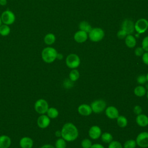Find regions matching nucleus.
Wrapping results in <instances>:
<instances>
[{"label":"nucleus","instance_id":"1","mask_svg":"<svg viewBox=\"0 0 148 148\" xmlns=\"http://www.w3.org/2000/svg\"><path fill=\"white\" fill-rule=\"evenodd\" d=\"M61 132V138L66 142L74 141L79 136V131L77 127L72 123H66L64 124Z\"/></svg>","mask_w":148,"mask_h":148},{"label":"nucleus","instance_id":"2","mask_svg":"<svg viewBox=\"0 0 148 148\" xmlns=\"http://www.w3.org/2000/svg\"><path fill=\"white\" fill-rule=\"evenodd\" d=\"M57 51L54 47H46L44 48L41 53V57L44 62L50 64L57 59Z\"/></svg>","mask_w":148,"mask_h":148},{"label":"nucleus","instance_id":"3","mask_svg":"<svg viewBox=\"0 0 148 148\" xmlns=\"http://www.w3.org/2000/svg\"><path fill=\"white\" fill-rule=\"evenodd\" d=\"M105 36L103 30L101 28H94L89 32L88 37L90 40L94 42H98L101 40Z\"/></svg>","mask_w":148,"mask_h":148},{"label":"nucleus","instance_id":"4","mask_svg":"<svg viewBox=\"0 0 148 148\" xmlns=\"http://www.w3.org/2000/svg\"><path fill=\"white\" fill-rule=\"evenodd\" d=\"M65 63L68 68L72 69H76L80 65V59L77 54L72 53L66 57Z\"/></svg>","mask_w":148,"mask_h":148},{"label":"nucleus","instance_id":"5","mask_svg":"<svg viewBox=\"0 0 148 148\" xmlns=\"http://www.w3.org/2000/svg\"><path fill=\"white\" fill-rule=\"evenodd\" d=\"M49 103L45 99L40 98L38 99L34 105V109L35 111L39 114H43L46 113L49 109Z\"/></svg>","mask_w":148,"mask_h":148},{"label":"nucleus","instance_id":"6","mask_svg":"<svg viewBox=\"0 0 148 148\" xmlns=\"http://www.w3.org/2000/svg\"><path fill=\"white\" fill-rule=\"evenodd\" d=\"M2 23L8 25L13 24L16 20L14 13L9 10H6L2 12L1 16Z\"/></svg>","mask_w":148,"mask_h":148},{"label":"nucleus","instance_id":"7","mask_svg":"<svg viewBox=\"0 0 148 148\" xmlns=\"http://www.w3.org/2000/svg\"><path fill=\"white\" fill-rule=\"evenodd\" d=\"M90 106L93 112L98 114L105 110L106 107V103L104 100L97 99L92 102L90 104Z\"/></svg>","mask_w":148,"mask_h":148},{"label":"nucleus","instance_id":"8","mask_svg":"<svg viewBox=\"0 0 148 148\" xmlns=\"http://www.w3.org/2000/svg\"><path fill=\"white\" fill-rule=\"evenodd\" d=\"M134 28L138 34H143L148 28V21L145 18H140L134 24Z\"/></svg>","mask_w":148,"mask_h":148},{"label":"nucleus","instance_id":"9","mask_svg":"<svg viewBox=\"0 0 148 148\" xmlns=\"http://www.w3.org/2000/svg\"><path fill=\"white\" fill-rule=\"evenodd\" d=\"M136 145L142 148H146L148 147V132H142L139 133L136 136Z\"/></svg>","mask_w":148,"mask_h":148},{"label":"nucleus","instance_id":"10","mask_svg":"<svg viewBox=\"0 0 148 148\" xmlns=\"http://www.w3.org/2000/svg\"><path fill=\"white\" fill-rule=\"evenodd\" d=\"M134 22L130 19H125L123 21L121 25V29L124 30L127 35L132 34L134 31Z\"/></svg>","mask_w":148,"mask_h":148},{"label":"nucleus","instance_id":"11","mask_svg":"<svg viewBox=\"0 0 148 148\" xmlns=\"http://www.w3.org/2000/svg\"><path fill=\"white\" fill-rule=\"evenodd\" d=\"M50 124V119L47 116V114H40L37 119V125L42 129L46 128Z\"/></svg>","mask_w":148,"mask_h":148},{"label":"nucleus","instance_id":"12","mask_svg":"<svg viewBox=\"0 0 148 148\" xmlns=\"http://www.w3.org/2000/svg\"><path fill=\"white\" fill-rule=\"evenodd\" d=\"M102 134L101 128L98 125H92L90 127L88 131V135L92 139H97Z\"/></svg>","mask_w":148,"mask_h":148},{"label":"nucleus","instance_id":"13","mask_svg":"<svg viewBox=\"0 0 148 148\" xmlns=\"http://www.w3.org/2000/svg\"><path fill=\"white\" fill-rule=\"evenodd\" d=\"M105 114L110 119H116L119 116V112L115 106H109L105 109Z\"/></svg>","mask_w":148,"mask_h":148},{"label":"nucleus","instance_id":"14","mask_svg":"<svg viewBox=\"0 0 148 148\" xmlns=\"http://www.w3.org/2000/svg\"><path fill=\"white\" fill-rule=\"evenodd\" d=\"M77 111L80 114L84 116H89L92 112L90 105L85 103L79 105L77 108Z\"/></svg>","mask_w":148,"mask_h":148},{"label":"nucleus","instance_id":"15","mask_svg":"<svg viewBox=\"0 0 148 148\" xmlns=\"http://www.w3.org/2000/svg\"><path fill=\"white\" fill-rule=\"evenodd\" d=\"M88 38V34L87 32L79 30L77 31L74 35V40L79 43H84Z\"/></svg>","mask_w":148,"mask_h":148},{"label":"nucleus","instance_id":"16","mask_svg":"<svg viewBox=\"0 0 148 148\" xmlns=\"http://www.w3.org/2000/svg\"><path fill=\"white\" fill-rule=\"evenodd\" d=\"M19 145L21 148H32L34 145V141L29 136H24L20 139Z\"/></svg>","mask_w":148,"mask_h":148},{"label":"nucleus","instance_id":"17","mask_svg":"<svg viewBox=\"0 0 148 148\" xmlns=\"http://www.w3.org/2000/svg\"><path fill=\"white\" fill-rule=\"evenodd\" d=\"M136 123L140 127H146L148 125V117L142 113L138 114L136 117Z\"/></svg>","mask_w":148,"mask_h":148},{"label":"nucleus","instance_id":"18","mask_svg":"<svg viewBox=\"0 0 148 148\" xmlns=\"http://www.w3.org/2000/svg\"><path fill=\"white\" fill-rule=\"evenodd\" d=\"M10 138L6 135L0 136V148H9L11 145Z\"/></svg>","mask_w":148,"mask_h":148},{"label":"nucleus","instance_id":"19","mask_svg":"<svg viewBox=\"0 0 148 148\" xmlns=\"http://www.w3.org/2000/svg\"><path fill=\"white\" fill-rule=\"evenodd\" d=\"M125 43L128 47L134 48L136 45V40L131 34L127 35L125 38Z\"/></svg>","mask_w":148,"mask_h":148},{"label":"nucleus","instance_id":"20","mask_svg":"<svg viewBox=\"0 0 148 148\" xmlns=\"http://www.w3.org/2000/svg\"><path fill=\"white\" fill-rule=\"evenodd\" d=\"M146 92H147L146 88L142 85L136 86L134 90V94L136 96L139 97H142L145 96L146 94Z\"/></svg>","mask_w":148,"mask_h":148},{"label":"nucleus","instance_id":"21","mask_svg":"<svg viewBox=\"0 0 148 148\" xmlns=\"http://www.w3.org/2000/svg\"><path fill=\"white\" fill-rule=\"evenodd\" d=\"M56 36L52 33L47 34L44 37V42L47 45H51L56 42Z\"/></svg>","mask_w":148,"mask_h":148},{"label":"nucleus","instance_id":"22","mask_svg":"<svg viewBox=\"0 0 148 148\" xmlns=\"http://www.w3.org/2000/svg\"><path fill=\"white\" fill-rule=\"evenodd\" d=\"M47 116L50 119H54L58 117L59 114L58 110L54 107H50L49 108L47 112H46Z\"/></svg>","mask_w":148,"mask_h":148},{"label":"nucleus","instance_id":"23","mask_svg":"<svg viewBox=\"0 0 148 148\" xmlns=\"http://www.w3.org/2000/svg\"><path fill=\"white\" fill-rule=\"evenodd\" d=\"M80 30H82L83 31H84L87 33H89V32L91 30L92 27L91 25L86 21H83L80 23L79 25Z\"/></svg>","mask_w":148,"mask_h":148},{"label":"nucleus","instance_id":"24","mask_svg":"<svg viewBox=\"0 0 148 148\" xmlns=\"http://www.w3.org/2000/svg\"><path fill=\"white\" fill-rule=\"evenodd\" d=\"M117 119V124L121 128H124L127 125V119L124 116H119Z\"/></svg>","mask_w":148,"mask_h":148},{"label":"nucleus","instance_id":"25","mask_svg":"<svg viewBox=\"0 0 148 148\" xmlns=\"http://www.w3.org/2000/svg\"><path fill=\"white\" fill-rule=\"evenodd\" d=\"M80 77V73L78 70L76 69H73L69 74V80L72 82H76L77 81Z\"/></svg>","mask_w":148,"mask_h":148},{"label":"nucleus","instance_id":"26","mask_svg":"<svg viewBox=\"0 0 148 148\" xmlns=\"http://www.w3.org/2000/svg\"><path fill=\"white\" fill-rule=\"evenodd\" d=\"M101 140L103 142L105 143H109L113 140V136L112 135L108 132H105L101 134Z\"/></svg>","mask_w":148,"mask_h":148},{"label":"nucleus","instance_id":"27","mask_svg":"<svg viewBox=\"0 0 148 148\" xmlns=\"http://www.w3.org/2000/svg\"><path fill=\"white\" fill-rule=\"evenodd\" d=\"M10 32V28L9 25L6 24H1L0 26V35L3 36H8Z\"/></svg>","mask_w":148,"mask_h":148},{"label":"nucleus","instance_id":"28","mask_svg":"<svg viewBox=\"0 0 148 148\" xmlns=\"http://www.w3.org/2000/svg\"><path fill=\"white\" fill-rule=\"evenodd\" d=\"M55 148H66V141L62 138H59L55 142Z\"/></svg>","mask_w":148,"mask_h":148},{"label":"nucleus","instance_id":"29","mask_svg":"<svg viewBox=\"0 0 148 148\" xmlns=\"http://www.w3.org/2000/svg\"><path fill=\"white\" fill-rule=\"evenodd\" d=\"M136 145V142L135 140L130 139L124 143L123 148H135Z\"/></svg>","mask_w":148,"mask_h":148},{"label":"nucleus","instance_id":"30","mask_svg":"<svg viewBox=\"0 0 148 148\" xmlns=\"http://www.w3.org/2000/svg\"><path fill=\"white\" fill-rule=\"evenodd\" d=\"M108 148H123V146L119 141L112 140L109 143Z\"/></svg>","mask_w":148,"mask_h":148},{"label":"nucleus","instance_id":"31","mask_svg":"<svg viewBox=\"0 0 148 148\" xmlns=\"http://www.w3.org/2000/svg\"><path fill=\"white\" fill-rule=\"evenodd\" d=\"M92 145V144L90 139L87 138L83 139L81 142V146L83 148H90Z\"/></svg>","mask_w":148,"mask_h":148},{"label":"nucleus","instance_id":"32","mask_svg":"<svg viewBox=\"0 0 148 148\" xmlns=\"http://www.w3.org/2000/svg\"><path fill=\"white\" fill-rule=\"evenodd\" d=\"M136 81L140 85L145 84L147 82V79H146V75H139L136 78Z\"/></svg>","mask_w":148,"mask_h":148},{"label":"nucleus","instance_id":"33","mask_svg":"<svg viewBox=\"0 0 148 148\" xmlns=\"http://www.w3.org/2000/svg\"><path fill=\"white\" fill-rule=\"evenodd\" d=\"M142 47L145 51H148V36L143 38L142 42Z\"/></svg>","mask_w":148,"mask_h":148},{"label":"nucleus","instance_id":"34","mask_svg":"<svg viewBox=\"0 0 148 148\" xmlns=\"http://www.w3.org/2000/svg\"><path fill=\"white\" fill-rule=\"evenodd\" d=\"M134 53H135V56H136L138 57L142 56L143 55V54L144 53V50L143 49V48L142 47H138L135 49V50L134 51Z\"/></svg>","mask_w":148,"mask_h":148},{"label":"nucleus","instance_id":"35","mask_svg":"<svg viewBox=\"0 0 148 148\" xmlns=\"http://www.w3.org/2000/svg\"><path fill=\"white\" fill-rule=\"evenodd\" d=\"M127 35V34H126V32L122 29L119 30L117 34V36L118 37V38H119V39H123V38H125Z\"/></svg>","mask_w":148,"mask_h":148},{"label":"nucleus","instance_id":"36","mask_svg":"<svg viewBox=\"0 0 148 148\" xmlns=\"http://www.w3.org/2000/svg\"><path fill=\"white\" fill-rule=\"evenodd\" d=\"M134 112L135 114L138 115L142 113V107L140 106L139 105H136L134 108Z\"/></svg>","mask_w":148,"mask_h":148},{"label":"nucleus","instance_id":"37","mask_svg":"<svg viewBox=\"0 0 148 148\" xmlns=\"http://www.w3.org/2000/svg\"><path fill=\"white\" fill-rule=\"evenodd\" d=\"M142 61L146 65H148V51H146L142 56Z\"/></svg>","mask_w":148,"mask_h":148},{"label":"nucleus","instance_id":"38","mask_svg":"<svg viewBox=\"0 0 148 148\" xmlns=\"http://www.w3.org/2000/svg\"><path fill=\"white\" fill-rule=\"evenodd\" d=\"M90 148H105L104 146L99 143H95L91 145Z\"/></svg>","mask_w":148,"mask_h":148},{"label":"nucleus","instance_id":"39","mask_svg":"<svg viewBox=\"0 0 148 148\" xmlns=\"http://www.w3.org/2000/svg\"><path fill=\"white\" fill-rule=\"evenodd\" d=\"M40 148H55V147L50 144H46L41 146Z\"/></svg>","mask_w":148,"mask_h":148},{"label":"nucleus","instance_id":"40","mask_svg":"<svg viewBox=\"0 0 148 148\" xmlns=\"http://www.w3.org/2000/svg\"><path fill=\"white\" fill-rule=\"evenodd\" d=\"M55 135L57 137V138H60L61 137V132L60 130H57L55 132Z\"/></svg>","mask_w":148,"mask_h":148},{"label":"nucleus","instance_id":"41","mask_svg":"<svg viewBox=\"0 0 148 148\" xmlns=\"http://www.w3.org/2000/svg\"><path fill=\"white\" fill-rule=\"evenodd\" d=\"M7 3V0H0V5L1 6H5L6 5Z\"/></svg>","mask_w":148,"mask_h":148},{"label":"nucleus","instance_id":"42","mask_svg":"<svg viewBox=\"0 0 148 148\" xmlns=\"http://www.w3.org/2000/svg\"><path fill=\"white\" fill-rule=\"evenodd\" d=\"M62 58H63V55L61 53H57V59H58V60H62Z\"/></svg>","mask_w":148,"mask_h":148},{"label":"nucleus","instance_id":"43","mask_svg":"<svg viewBox=\"0 0 148 148\" xmlns=\"http://www.w3.org/2000/svg\"><path fill=\"white\" fill-rule=\"evenodd\" d=\"M146 79H147V82H148V73H147L146 74Z\"/></svg>","mask_w":148,"mask_h":148},{"label":"nucleus","instance_id":"44","mask_svg":"<svg viewBox=\"0 0 148 148\" xmlns=\"http://www.w3.org/2000/svg\"><path fill=\"white\" fill-rule=\"evenodd\" d=\"M2 20H1V16H0V26L1 25V24H2Z\"/></svg>","mask_w":148,"mask_h":148},{"label":"nucleus","instance_id":"45","mask_svg":"<svg viewBox=\"0 0 148 148\" xmlns=\"http://www.w3.org/2000/svg\"><path fill=\"white\" fill-rule=\"evenodd\" d=\"M146 97H147V99H148V90H147V92H146Z\"/></svg>","mask_w":148,"mask_h":148}]
</instances>
